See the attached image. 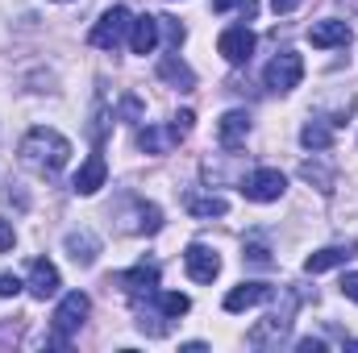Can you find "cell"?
Instances as JSON below:
<instances>
[{"mask_svg": "<svg viewBox=\"0 0 358 353\" xmlns=\"http://www.w3.org/2000/svg\"><path fill=\"white\" fill-rule=\"evenodd\" d=\"M350 258H355L350 246H325V250H317V254L304 258V270H308V274H325V270H334V266H346Z\"/></svg>", "mask_w": 358, "mask_h": 353, "instance_id": "obj_20", "label": "cell"}, {"mask_svg": "<svg viewBox=\"0 0 358 353\" xmlns=\"http://www.w3.org/2000/svg\"><path fill=\"white\" fill-rule=\"evenodd\" d=\"M213 13H242V17H259V0H213Z\"/></svg>", "mask_w": 358, "mask_h": 353, "instance_id": "obj_24", "label": "cell"}, {"mask_svg": "<svg viewBox=\"0 0 358 353\" xmlns=\"http://www.w3.org/2000/svg\"><path fill=\"white\" fill-rule=\"evenodd\" d=\"M183 137H187V133L179 129L176 121H171V125H146V129H138V146H142L146 154H171Z\"/></svg>", "mask_w": 358, "mask_h": 353, "instance_id": "obj_11", "label": "cell"}, {"mask_svg": "<svg viewBox=\"0 0 358 353\" xmlns=\"http://www.w3.org/2000/svg\"><path fill=\"white\" fill-rule=\"evenodd\" d=\"M246 137H250V112L229 108V112L221 117V125H217V142H221L225 150H238Z\"/></svg>", "mask_w": 358, "mask_h": 353, "instance_id": "obj_15", "label": "cell"}, {"mask_svg": "<svg viewBox=\"0 0 358 353\" xmlns=\"http://www.w3.org/2000/svg\"><path fill=\"white\" fill-rule=\"evenodd\" d=\"M300 175L308 179V183L317 179V183H321V191H334V175H329L325 167H317V163H304V167H300Z\"/></svg>", "mask_w": 358, "mask_h": 353, "instance_id": "obj_26", "label": "cell"}, {"mask_svg": "<svg viewBox=\"0 0 358 353\" xmlns=\"http://www.w3.org/2000/svg\"><path fill=\"white\" fill-rule=\"evenodd\" d=\"M67 254H71V262L76 266H92L96 262V254H100V237L88 233V229H80V233H67Z\"/></svg>", "mask_w": 358, "mask_h": 353, "instance_id": "obj_21", "label": "cell"}, {"mask_svg": "<svg viewBox=\"0 0 358 353\" xmlns=\"http://www.w3.org/2000/svg\"><path fill=\"white\" fill-rule=\"evenodd\" d=\"M129 25H134V13L121 8V4H113V8L100 13V21L92 25L88 42L92 46H100V50H117L121 42H129Z\"/></svg>", "mask_w": 358, "mask_h": 353, "instance_id": "obj_3", "label": "cell"}, {"mask_svg": "<svg viewBox=\"0 0 358 353\" xmlns=\"http://www.w3.org/2000/svg\"><path fill=\"white\" fill-rule=\"evenodd\" d=\"M17 246V233H13V225L8 220H0V254H8Z\"/></svg>", "mask_w": 358, "mask_h": 353, "instance_id": "obj_30", "label": "cell"}, {"mask_svg": "<svg viewBox=\"0 0 358 353\" xmlns=\"http://www.w3.org/2000/svg\"><path fill=\"white\" fill-rule=\"evenodd\" d=\"M159 80H167L171 88H179V91H192L196 88V71L179 59V54H163L159 59Z\"/></svg>", "mask_w": 358, "mask_h": 353, "instance_id": "obj_19", "label": "cell"}, {"mask_svg": "<svg viewBox=\"0 0 358 353\" xmlns=\"http://www.w3.org/2000/svg\"><path fill=\"white\" fill-rule=\"evenodd\" d=\"M159 29L167 33V42H171V46H179V42H183V25H176L171 17H159Z\"/></svg>", "mask_w": 358, "mask_h": 353, "instance_id": "obj_28", "label": "cell"}, {"mask_svg": "<svg viewBox=\"0 0 358 353\" xmlns=\"http://www.w3.org/2000/svg\"><path fill=\"white\" fill-rule=\"evenodd\" d=\"M342 295H346L350 303H358V270H350V274H342Z\"/></svg>", "mask_w": 358, "mask_h": 353, "instance_id": "obj_29", "label": "cell"}, {"mask_svg": "<svg viewBox=\"0 0 358 353\" xmlns=\"http://www.w3.org/2000/svg\"><path fill=\"white\" fill-rule=\"evenodd\" d=\"M300 142H304L308 150H329V146H334V125H329V121H321V117H313V121H304Z\"/></svg>", "mask_w": 358, "mask_h": 353, "instance_id": "obj_22", "label": "cell"}, {"mask_svg": "<svg viewBox=\"0 0 358 353\" xmlns=\"http://www.w3.org/2000/svg\"><path fill=\"white\" fill-rule=\"evenodd\" d=\"M25 287H29V295L34 299H50V295H59V266L46 262V258H34L29 262V278H25Z\"/></svg>", "mask_w": 358, "mask_h": 353, "instance_id": "obj_12", "label": "cell"}, {"mask_svg": "<svg viewBox=\"0 0 358 353\" xmlns=\"http://www.w3.org/2000/svg\"><path fill=\"white\" fill-rule=\"evenodd\" d=\"M67 158H71V142L59 129L38 125V129H29L21 137V163L29 171H38V175H59L67 167Z\"/></svg>", "mask_w": 358, "mask_h": 353, "instance_id": "obj_1", "label": "cell"}, {"mask_svg": "<svg viewBox=\"0 0 358 353\" xmlns=\"http://www.w3.org/2000/svg\"><path fill=\"white\" fill-rule=\"evenodd\" d=\"M121 112H125V121H138V117H142V104H138L134 96H125V100H121Z\"/></svg>", "mask_w": 358, "mask_h": 353, "instance_id": "obj_31", "label": "cell"}, {"mask_svg": "<svg viewBox=\"0 0 358 353\" xmlns=\"http://www.w3.org/2000/svg\"><path fill=\"white\" fill-rule=\"evenodd\" d=\"M255 29L250 25H229L225 33H221V42H217V50H221V59L229 63V67H242V63H250V54H255Z\"/></svg>", "mask_w": 358, "mask_h": 353, "instance_id": "obj_8", "label": "cell"}, {"mask_svg": "<svg viewBox=\"0 0 358 353\" xmlns=\"http://www.w3.org/2000/svg\"><path fill=\"white\" fill-rule=\"evenodd\" d=\"M183 208L192 212V216H225L229 212V200L225 195H217V191H187L183 195Z\"/></svg>", "mask_w": 358, "mask_h": 353, "instance_id": "obj_18", "label": "cell"}, {"mask_svg": "<svg viewBox=\"0 0 358 353\" xmlns=\"http://www.w3.org/2000/svg\"><path fill=\"white\" fill-rule=\"evenodd\" d=\"M250 266H275V258H271V250L263 246V241H246V254H242Z\"/></svg>", "mask_w": 358, "mask_h": 353, "instance_id": "obj_25", "label": "cell"}, {"mask_svg": "<svg viewBox=\"0 0 358 353\" xmlns=\"http://www.w3.org/2000/svg\"><path fill=\"white\" fill-rule=\"evenodd\" d=\"M155 303H159V312H163L167 320L187 316V308H192V299H187V295H179V291H155Z\"/></svg>", "mask_w": 358, "mask_h": 353, "instance_id": "obj_23", "label": "cell"}, {"mask_svg": "<svg viewBox=\"0 0 358 353\" xmlns=\"http://www.w3.org/2000/svg\"><path fill=\"white\" fill-rule=\"evenodd\" d=\"M92 312V299L84 291H71V295H63V303L55 308V341L59 345H67L71 341V333H80V324L88 320Z\"/></svg>", "mask_w": 358, "mask_h": 353, "instance_id": "obj_4", "label": "cell"}, {"mask_svg": "<svg viewBox=\"0 0 358 353\" xmlns=\"http://www.w3.org/2000/svg\"><path fill=\"white\" fill-rule=\"evenodd\" d=\"M183 270H187L192 283H213V278L221 274V258H217V250H208L204 241H192V246L183 250Z\"/></svg>", "mask_w": 358, "mask_h": 353, "instance_id": "obj_9", "label": "cell"}, {"mask_svg": "<svg viewBox=\"0 0 358 353\" xmlns=\"http://www.w3.org/2000/svg\"><path fill=\"white\" fill-rule=\"evenodd\" d=\"M271 295H275V287H271V283H242V287H234V291L225 295V312L259 308V303H267Z\"/></svg>", "mask_w": 358, "mask_h": 353, "instance_id": "obj_16", "label": "cell"}, {"mask_svg": "<svg viewBox=\"0 0 358 353\" xmlns=\"http://www.w3.org/2000/svg\"><path fill=\"white\" fill-rule=\"evenodd\" d=\"M117 220H121V229L134 233V237H150V233L163 229L159 204H150V200H142V195H125V200L117 204Z\"/></svg>", "mask_w": 358, "mask_h": 353, "instance_id": "obj_2", "label": "cell"}, {"mask_svg": "<svg viewBox=\"0 0 358 353\" xmlns=\"http://www.w3.org/2000/svg\"><path fill=\"white\" fill-rule=\"evenodd\" d=\"M104 183H108V163H104V154H88V158H84V167H80L76 179H71L76 195H96Z\"/></svg>", "mask_w": 358, "mask_h": 353, "instance_id": "obj_13", "label": "cell"}, {"mask_svg": "<svg viewBox=\"0 0 358 353\" xmlns=\"http://www.w3.org/2000/svg\"><path fill=\"white\" fill-rule=\"evenodd\" d=\"M292 312H296V299H287L283 312H271L267 320H259L250 329V345H279L287 333H292Z\"/></svg>", "mask_w": 358, "mask_h": 353, "instance_id": "obj_10", "label": "cell"}, {"mask_svg": "<svg viewBox=\"0 0 358 353\" xmlns=\"http://www.w3.org/2000/svg\"><path fill=\"white\" fill-rule=\"evenodd\" d=\"M263 80H267L271 91H292L300 88V80H304V59L296 54V50H283V54H275L267 63V71H263Z\"/></svg>", "mask_w": 358, "mask_h": 353, "instance_id": "obj_5", "label": "cell"}, {"mask_svg": "<svg viewBox=\"0 0 358 353\" xmlns=\"http://www.w3.org/2000/svg\"><path fill=\"white\" fill-rule=\"evenodd\" d=\"M300 4H304V0H271V8H275V13H296Z\"/></svg>", "mask_w": 358, "mask_h": 353, "instance_id": "obj_33", "label": "cell"}, {"mask_svg": "<svg viewBox=\"0 0 358 353\" xmlns=\"http://www.w3.org/2000/svg\"><path fill=\"white\" fill-rule=\"evenodd\" d=\"M113 283H117V287H121V291H125L134 303H138L142 295L150 299V295L159 291V262H138L134 270H121Z\"/></svg>", "mask_w": 358, "mask_h": 353, "instance_id": "obj_7", "label": "cell"}, {"mask_svg": "<svg viewBox=\"0 0 358 353\" xmlns=\"http://www.w3.org/2000/svg\"><path fill=\"white\" fill-rule=\"evenodd\" d=\"M159 46V17H134L129 25V50L134 54H155Z\"/></svg>", "mask_w": 358, "mask_h": 353, "instance_id": "obj_17", "label": "cell"}, {"mask_svg": "<svg viewBox=\"0 0 358 353\" xmlns=\"http://www.w3.org/2000/svg\"><path fill=\"white\" fill-rule=\"evenodd\" d=\"M21 278L17 274H0V299H13V295H21Z\"/></svg>", "mask_w": 358, "mask_h": 353, "instance_id": "obj_27", "label": "cell"}, {"mask_svg": "<svg viewBox=\"0 0 358 353\" xmlns=\"http://www.w3.org/2000/svg\"><path fill=\"white\" fill-rule=\"evenodd\" d=\"M283 191H287V179H283V171H275V167H259V171H250L246 183H242V195L255 200V204H275Z\"/></svg>", "mask_w": 358, "mask_h": 353, "instance_id": "obj_6", "label": "cell"}, {"mask_svg": "<svg viewBox=\"0 0 358 353\" xmlns=\"http://www.w3.org/2000/svg\"><path fill=\"white\" fill-rule=\"evenodd\" d=\"M296 350H300V353H321V350H325V341H317V337H304Z\"/></svg>", "mask_w": 358, "mask_h": 353, "instance_id": "obj_32", "label": "cell"}, {"mask_svg": "<svg viewBox=\"0 0 358 353\" xmlns=\"http://www.w3.org/2000/svg\"><path fill=\"white\" fill-rule=\"evenodd\" d=\"M350 25L346 21H338V17H325V21H317L313 29H308V42L317 46V50H334V46H350Z\"/></svg>", "mask_w": 358, "mask_h": 353, "instance_id": "obj_14", "label": "cell"}]
</instances>
